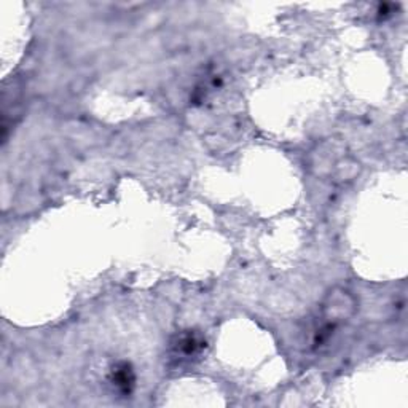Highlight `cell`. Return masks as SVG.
Instances as JSON below:
<instances>
[{"instance_id":"6da1fadb","label":"cell","mask_w":408,"mask_h":408,"mask_svg":"<svg viewBox=\"0 0 408 408\" xmlns=\"http://www.w3.org/2000/svg\"><path fill=\"white\" fill-rule=\"evenodd\" d=\"M357 311V300L348 290L336 288L330 290L322 301V314L325 321L338 324L348 321Z\"/></svg>"},{"instance_id":"3957f363","label":"cell","mask_w":408,"mask_h":408,"mask_svg":"<svg viewBox=\"0 0 408 408\" xmlns=\"http://www.w3.org/2000/svg\"><path fill=\"white\" fill-rule=\"evenodd\" d=\"M204 346H206V341H204L200 335L195 332H185L179 336L178 343H175V350L180 354L184 356H195L200 352Z\"/></svg>"},{"instance_id":"7a4b0ae2","label":"cell","mask_w":408,"mask_h":408,"mask_svg":"<svg viewBox=\"0 0 408 408\" xmlns=\"http://www.w3.org/2000/svg\"><path fill=\"white\" fill-rule=\"evenodd\" d=\"M112 383L121 394L130 395L134 389L136 375L128 362H120L112 370Z\"/></svg>"}]
</instances>
